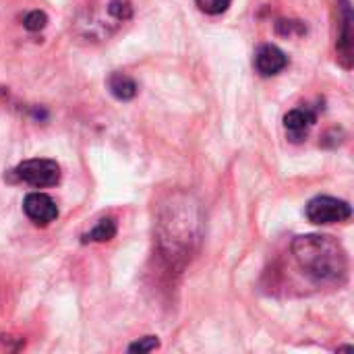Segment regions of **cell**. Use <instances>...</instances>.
I'll use <instances>...</instances> for the list:
<instances>
[{
	"instance_id": "6da1fadb",
	"label": "cell",
	"mask_w": 354,
	"mask_h": 354,
	"mask_svg": "<svg viewBox=\"0 0 354 354\" xmlns=\"http://www.w3.org/2000/svg\"><path fill=\"white\" fill-rule=\"evenodd\" d=\"M292 253L299 266L317 284H342L348 274V259L342 245L324 234L297 236Z\"/></svg>"
},
{
	"instance_id": "7a4b0ae2",
	"label": "cell",
	"mask_w": 354,
	"mask_h": 354,
	"mask_svg": "<svg viewBox=\"0 0 354 354\" xmlns=\"http://www.w3.org/2000/svg\"><path fill=\"white\" fill-rule=\"evenodd\" d=\"M15 176L31 187L44 189V187H54L60 180V166L54 160H25L21 162L15 170Z\"/></svg>"
},
{
	"instance_id": "3957f363",
	"label": "cell",
	"mask_w": 354,
	"mask_h": 354,
	"mask_svg": "<svg viewBox=\"0 0 354 354\" xmlns=\"http://www.w3.org/2000/svg\"><path fill=\"white\" fill-rule=\"evenodd\" d=\"M353 216V209L346 201L336 199V197H315L307 205V218L313 224H338L346 222Z\"/></svg>"
},
{
	"instance_id": "277c9868",
	"label": "cell",
	"mask_w": 354,
	"mask_h": 354,
	"mask_svg": "<svg viewBox=\"0 0 354 354\" xmlns=\"http://www.w3.org/2000/svg\"><path fill=\"white\" fill-rule=\"evenodd\" d=\"M23 212L37 226H48L58 218V207L54 199L46 193H29L23 199Z\"/></svg>"
},
{
	"instance_id": "5b68a950",
	"label": "cell",
	"mask_w": 354,
	"mask_h": 354,
	"mask_svg": "<svg viewBox=\"0 0 354 354\" xmlns=\"http://www.w3.org/2000/svg\"><path fill=\"white\" fill-rule=\"evenodd\" d=\"M317 116L315 112H311L309 108H295L290 110L286 116H284V129H286V135L292 143H301L309 129L315 124Z\"/></svg>"
},
{
	"instance_id": "8992f818",
	"label": "cell",
	"mask_w": 354,
	"mask_h": 354,
	"mask_svg": "<svg viewBox=\"0 0 354 354\" xmlns=\"http://www.w3.org/2000/svg\"><path fill=\"white\" fill-rule=\"evenodd\" d=\"M286 64H288L286 54H284L280 48L272 46V44L261 46V48L257 50V54H255V68H257V73L263 75V77L278 75L280 71L286 68Z\"/></svg>"
},
{
	"instance_id": "52a82bcc",
	"label": "cell",
	"mask_w": 354,
	"mask_h": 354,
	"mask_svg": "<svg viewBox=\"0 0 354 354\" xmlns=\"http://www.w3.org/2000/svg\"><path fill=\"white\" fill-rule=\"evenodd\" d=\"M108 89H110V93H112L116 100H120V102H129V100H133V97L137 95V83H135L129 75H124V73H114V75H110V79H108Z\"/></svg>"
},
{
	"instance_id": "ba28073f",
	"label": "cell",
	"mask_w": 354,
	"mask_h": 354,
	"mask_svg": "<svg viewBox=\"0 0 354 354\" xmlns=\"http://www.w3.org/2000/svg\"><path fill=\"white\" fill-rule=\"evenodd\" d=\"M116 236V222L112 218H104L95 224L93 230L83 234V243H108Z\"/></svg>"
},
{
	"instance_id": "9c48e42d",
	"label": "cell",
	"mask_w": 354,
	"mask_h": 354,
	"mask_svg": "<svg viewBox=\"0 0 354 354\" xmlns=\"http://www.w3.org/2000/svg\"><path fill=\"white\" fill-rule=\"evenodd\" d=\"M46 23H48V17L41 10H31L23 19V25H25L27 31H41L46 27Z\"/></svg>"
},
{
	"instance_id": "30bf717a",
	"label": "cell",
	"mask_w": 354,
	"mask_h": 354,
	"mask_svg": "<svg viewBox=\"0 0 354 354\" xmlns=\"http://www.w3.org/2000/svg\"><path fill=\"white\" fill-rule=\"evenodd\" d=\"M108 12L112 17H116L118 21H127L133 15V6H131L129 0H112L110 6H108Z\"/></svg>"
},
{
	"instance_id": "8fae6325",
	"label": "cell",
	"mask_w": 354,
	"mask_h": 354,
	"mask_svg": "<svg viewBox=\"0 0 354 354\" xmlns=\"http://www.w3.org/2000/svg\"><path fill=\"white\" fill-rule=\"evenodd\" d=\"M160 346V340L156 338V336H145V338H141V340H137V342H133L127 351L129 353H151V351H156Z\"/></svg>"
},
{
	"instance_id": "7c38bea8",
	"label": "cell",
	"mask_w": 354,
	"mask_h": 354,
	"mask_svg": "<svg viewBox=\"0 0 354 354\" xmlns=\"http://www.w3.org/2000/svg\"><path fill=\"white\" fill-rule=\"evenodd\" d=\"M195 2L207 15H220L230 6V0H195Z\"/></svg>"
}]
</instances>
